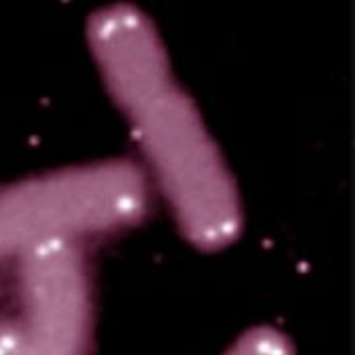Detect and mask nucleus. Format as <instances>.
Instances as JSON below:
<instances>
[{"mask_svg":"<svg viewBox=\"0 0 355 355\" xmlns=\"http://www.w3.org/2000/svg\"><path fill=\"white\" fill-rule=\"evenodd\" d=\"M116 98L132 114L181 223L195 244L219 248L238 227L232 179L191 102L166 76L161 43L142 19L106 28L94 43Z\"/></svg>","mask_w":355,"mask_h":355,"instance_id":"obj_1","label":"nucleus"},{"mask_svg":"<svg viewBox=\"0 0 355 355\" xmlns=\"http://www.w3.org/2000/svg\"><path fill=\"white\" fill-rule=\"evenodd\" d=\"M144 187L135 168L104 164L41 179L0 193V258L63 238L110 227L142 211Z\"/></svg>","mask_w":355,"mask_h":355,"instance_id":"obj_2","label":"nucleus"},{"mask_svg":"<svg viewBox=\"0 0 355 355\" xmlns=\"http://www.w3.org/2000/svg\"><path fill=\"white\" fill-rule=\"evenodd\" d=\"M27 333L45 355H83L87 339V286L80 256L63 238L23 252Z\"/></svg>","mask_w":355,"mask_h":355,"instance_id":"obj_3","label":"nucleus"},{"mask_svg":"<svg viewBox=\"0 0 355 355\" xmlns=\"http://www.w3.org/2000/svg\"><path fill=\"white\" fill-rule=\"evenodd\" d=\"M227 355H291V347L278 333L258 329L240 339Z\"/></svg>","mask_w":355,"mask_h":355,"instance_id":"obj_4","label":"nucleus"},{"mask_svg":"<svg viewBox=\"0 0 355 355\" xmlns=\"http://www.w3.org/2000/svg\"><path fill=\"white\" fill-rule=\"evenodd\" d=\"M0 355H45L25 327L0 325Z\"/></svg>","mask_w":355,"mask_h":355,"instance_id":"obj_5","label":"nucleus"}]
</instances>
